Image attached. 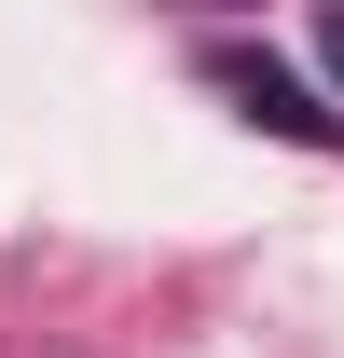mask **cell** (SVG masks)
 Returning <instances> with one entry per match:
<instances>
[{
  "label": "cell",
  "instance_id": "7a4b0ae2",
  "mask_svg": "<svg viewBox=\"0 0 344 358\" xmlns=\"http://www.w3.org/2000/svg\"><path fill=\"white\" fill-rule=\"evenodd\" d=\"M317 69H331V83H344V14H331V28H317Z\"/></svg>",
  "mask_w": 344,
  "mask_h": 358
},
{
  "label": "cell",
  "instance_id": "6da1fadb",
  "mask_svg": "<svg viewBox=\"0 0 344 358\" xmlns=\"http://www.w3.org/2000/svg\"><path fill=\"white\" fill-rule=\"evenodd\" d=\"M207 69H220L234 96H248V124H275V138H331V110H317V96H303L289 69H275V55H248V42H220Z\"/></svg>",
  "mask_w": 344,
  "mask_h": 358
}]
</instances>
